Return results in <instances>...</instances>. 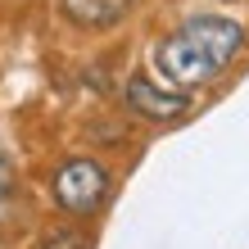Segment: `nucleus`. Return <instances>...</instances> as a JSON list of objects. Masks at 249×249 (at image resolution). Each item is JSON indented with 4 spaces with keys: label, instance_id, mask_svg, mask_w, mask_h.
Returning a JSON list of instances; mask_svg holds the SVG:
<instances>
[{
    "label": "nucleus",
    "instance_id": "nucleus-1",
    "mask_svg": "<svg viewBox=\"0 0 249 249\" xmlns=\"http://www.w3.org/2000/svg\"><path fill=\"white\" fill-rule=\"evenodd\" d=\"M245 46V27L236 18H222V14H199V18L181 23L172 36L159 41L154 64L159 72L177 86V91H190V86L213 82Z\"/></svg>",
    "mask_w": 249,
    "mask_h": 249
},
{
    "label": "nucleus",
    "instance_id": "nucleus-2",
    "mask_svg": "<svg viewBox=\"0 0 249 249\" xmlns=\"http://www.w3.org/2000/svg\"><path fill=\"white\" fill-rule=\"evenodd\" d=\"M105 195H109V172L100 159H68L54 172V199L68 213H95Z\"/></svg>",
    "mask_w": 249,
    "mask_h": 249
},
{
    "label": "nucleus",
    "instance_id": "nucleus-3",
    "mask_svg": "<svg viewBox=\"0 0 249 249\" xmlns=\"http://www.w3.org/2000/svg\"><path fill=\"white\" fill-rule=\"evenodd\" d=\"M123 100H127V109H136L141 118H150V123H172V118H181L190 109V95H181L177 86H159L150 77H141V72L127 82Z\"/></svg>",
    "mask_w": 249,
    "mask_h": 249
},
{
    "label": "nucleus",
    "instance_id": "nucleus-4",
    "mask_svg": "<svg viewBox=\"0 0 249 249\" xmlns=\"http://www.w3.org/2000/svg\"><path fill=\"white\" fill-rule=\"evenodd\" d=\"M136 0H59V9L82 27H113Z\"/></svg>",
    "mask_w": 249,
    "mask_h": 249
},
{
    "label": "nucleus",
    "instance_id": "nucleus-5",
    "mask_svg": "<svg viewBox=\"0 0 249 249\" xmlns=\"http://www.w3.org/2000/svg\"><path fill=\"white\" fill-rule=\"evenodd\" d=\"M41 249H86V236L72 231V227H59V231H50V236L41 240Z\"/></svg>",
    "mask_w": 249,
    "mask_h": 249
}]
</instances>
